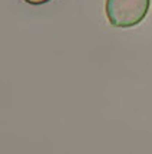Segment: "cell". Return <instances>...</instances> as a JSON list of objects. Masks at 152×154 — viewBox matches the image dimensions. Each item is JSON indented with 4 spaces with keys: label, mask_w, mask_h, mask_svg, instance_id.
<instances>
[{
    "label": "cell",
    "mask_w": 152,
    "mask_h": 154,
    "mask_svg": "<svg viewBox=\"0 0 152 154\" xmlns=\"http://www.w3.org/2000/svg\"><path fill=\"white\" fill-rule=\"evenodd\" d=\"M149 7L151 0H106L105 13L113 27L128 29L145 19Z\"/></svg>",
    "instance_id": "1"
},
{
    "label": "cell",
    "mask_w": 152,
    "mask_h": 154,
    "mask_svg": "<svg viewBox=\"0 0 152 154\" xmlns=\"http://www.w3.org/2000/svg\"><path fill=\"white\" fill-rule=\"evenodd\" d=\"M27 5H32V6H42V5H46L52 0H25Z\"/></svg>",
    "instance_id": "2"
}]
</instances>
